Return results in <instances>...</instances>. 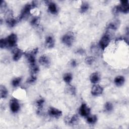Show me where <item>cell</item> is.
<instances>
[{
    "mask_svg": "<svg viewBox=\"0 0 129 129\" xmlns=\"http://www.w3.org/2000/svg\"><path fill=\"white\" fill-rule=\"evenodd\" d=\"M8 47H15L17 42V36L14 33H12L6 38Z\"/></svg>",
    "mask_w": 129,
    "mask_h": 129,
    "instance_id": "5b68a950",
    "label": "cell"
},
{
    "mask_svg": "<svg viewBox=\"0 0 129 129\" xmlns=\"http://www.w3.org/2000/svg\"><path fill=\"white\" fill-rule=\"evenodd\" d=\"M79 121V117L77 115L74 114L72 117L71 118L69 119L68 121V123L71 124V125H75L78 123Z\"/></svg>",
    "mask_w": 129,
    "mask_h": 129,
    "instance_id": "7402d4cb",
    "label": "cell"
},
{
    "mask_svg": "<svg viewBox=\"0 0 129 129\" xmlns=\"http://www.w3.org/2000/svg\"><path fill=\"white\" fill-rule=\"evenodd\" d=\"M100 75L98 72H94L90 76V80L93 84H97L100 81Z\"/></svg>",
    "mask_w": 129,
    "mask_h": 129,
    "instance_id": "9a60e30c",
    "label": "cell"
},
{
    "mask_svg": "<svg viewBox=\"0 0 129 129\" xmlns=\"http://www.w3.org/2000/svg\"><path fill=\"white\" fill-rule=\"evenodd\" d=\"M13 60L14 61H17L22 57V56L24 53L21 49L18 48H15L13 51Z\"/></svg>",
    "mask_w": 129,
    "mask_h": 129,
    "instance_id": "4fadbf2b",
    "label": "cell"
},
{
    "mask_svg": "<svg viewBox=\"0 0 129 129\" xmlns=\"http://www.w3.org/2000/svg\"><path fill=\"white\" fill-rule=\"evenodd\" d=\"M103 91V88L98 84H95L92 87L91 94L94 96H97L101 95Z\"/></svg>",
    "mask_w": 129,
    "mask_h": 129,
    "instance_id": "8fae6325",
    "label": "cell"
},
{
    "mask_svg": "<svg viewBox=\"0 0 129 129\" xmlns=\"http://www.w3.org/2000/svg\"><path fill=\"white\" fill-rule=\"evenodd\" d=\"M71 65L72 67H75L77 66V62L76 61V60L75 59H73L71 61Z\"/></svg>",
    "mask_w": 129,
    "mask_h": 129,
    "instance_id": "d6a6232c",
    "label": "cell"
},
{
    "mask_svg": "<svg viewBox=\"0 0 129 129\" xmlns=\"http://www.w3.org/2000/svg\"><path fill=\"white\" fill-rule=\"evenodd\" d=\"M38 51V48H35L32 50H29L25 53V57L30 65H32L36 63L35 56L37 55Z\"/></svg>",
    "mask_w": 129,
    "mask_h": 129,
    "instance_id": "3957f363",
    "label": "cell"
},
{
    "mask_svg": "<svg viewBox=\"0 0 129 129\" xmlns=\"http://www.w3.org/2000/svg\"><path fill=\"white\" fill-rule=\"evenodd\" d=\"M110 42V36L109 34L106 33L100 39L99 41V46L100 47L104 50L109 44Z\"/></svg>",
    "mask_w": 129,
    "mask_h": 129,
    "instance_id": "277c9868",
    "label": "cell"
},
{
    "mask_svg": "<svg viewBox=\"0 0 129 129\" xmlns=\"http://www.w3.org/2000/svg\"><path fill=\"white\" fill-rule=\"evenodd\" d=\"M63 81L66 83L69 84L71 82V81L73 79V77H72V74L70 73L65 74L63 77Z\"/></svg>",
    "mask_w": 129,
    "mask_h": 129,
    "instance_id": "d4e9b609",
    "label": "cell"
},
{
    "mask_svg": "<svg viewBox=\"0 0 129 129\" xmlns=\"http://www.w3.org/2000/svg\"><path fill=\"white\" fill-rule=\"evenodd\" d=\"M114 84L117 87L122 86L125 82V79L122 76H118L116 77L114 80Z\"/></svg>",
    "mask_w": 129,
    "mask_h": 129,
    "instance_id": "e0dca14e",
    "label": "cell"
},
{
    "mask_svg": "<svg viewBox=\"0 0 129 129\" xmlns=\"http://www.w3.org/2000/svg\"><path fill=\"white\" fill-rule=\"evenodd\" d=\"M55 44V40L53 36H47L45 39V45L48 48H53Z\"/></svg>",
    "mask_w": 129,
    "mask_h": 129,
    "instance_id": "5bb4252c",
    "label": "cell"
},
{
    "mask_svg": "<svg viewBox=\"0 0 129 129\" xmlns=\"http://www.w3.org/2000/svg\"><path fill=\"white\" fill-rule=\"evenodd\" d=\"M0 94L1 98H6L8 94V91L7 88L3 85H1L0 86Z\"/></svg>",
    "mask_w": 129,
    "mask_h": 129,
    "instance_id": "ffe728a7",
    "label": "cell"
},
{
    "mask_svg": "<svg viewBox=\"0 0 129 129\" xmlns=\"http://www.w3.org/2000/svg\"><path fill=\"white\" fill-rule=\"evenodd\" d=\"M46 3H47L46 4L48 6L49 12L52 14H56L58 12V8L56 5L52 2L46 1Z\"/></svg>",
    "mask_w": 129,
    "mask_h": 129,
    "instance_id": "7c38bea8",
    "label": "cell"
},
{
    "mask_svg": "<svg viewBox=\"0 0 129 129\" xmlns=\"http://www.w3.org/2000/svg\"><path fill=\"white\" fill-rule=\"evenodd\" d=\"M18 22V20L15 19L13 17L8 18L6 20V24L9 27H13L16 25Z\"/></svg>",
    "mask_w": 129,
    "mask_h": 129,
    "instance_id": "ac0fdd59",
    "label": "cell"
},
{
    "mask_svg": "<svg viewBox=\"0 0 129 129\" xmlns=\"http://www.w3.org/2000/svg\"><path fill=\"white\" fill-rule=\"evenodd\" d=\"M90 108L85 103H82L79 109L80 114L83 117H87L90 114Z\"/></svg>",
    "mask_w": 129,
    "mask_h": 129,
    "instance_id": "9c48e42d",
    "label": "cell"
},
{
    "mask_svg": "<svg viewBox=\"0 0 129 129\" xmlns=\"http://www.w3.org/2000/svg\"><path fill=\"white\" fill-rule=\"evenodd\" d=\"M86 117L87 122L89 124H93L95 123L97 121V117L96 115H89Z\"/></svg>",
    "mask_w": 129,
    "mask_h": 129,
    "instance_id": "d6986e66",
    "label": "cell"
},
{
    "mask_svg": "<svg viewBox=\"0 0 129 129\" xmlns=\"http://www.w3.org/2000/svg\"><path fill=\"white\" fill-rule=\"evenodd\" d=\"M95 58L93 56H87L86 58H85V62L87 64L91 65L95 61Z\"/></svg>",
    "mask_w": 129,
    "mask_h": 129,
    "instance_id": "f1b7e54d",
    "label": "cell"
},
{
    "mask_svg": "<svg viewBox=\"0 0 129 129\" xmlns=\"http://www.w3.org/2000/svg\"><path fill=\"white\" fill-rule=\"evenodd\" d=\"M21 81V77H17L14 78L12 82V86L14 87H17L19 86Z\"/></svg>",
    "mask_w": 129,
    "mask_h": 129,
    "instance_id": "484cf974",
    "label": "cell"
},
{
    "mask_svg": "<svg viewBox=\"0 0 129 129\" xmlns=\"http://www.w3.org/2000/svg\"><path fill=\"white\" fill-rule=\"evenodd\" d=\"M38 61L40 64L46 68L49 67L51 63V60L49 57L46 54L42 55L39 58Z\"/></svg>",
    "mask_w": 129,
    "mask_h": 129,
    "instance_id": "ba28073f",
    "label": "cell"
},
{
    "mask_svg": "<svg viewBox=\"0 0 129 129\" xmlns=\"http://www.w3.org/2000/svg\"><path fill=\"white\" fill-rule=\"evenodd\" d=\"M36 80H37L36 76H35V75H31V76L27 80V83L29 84H32L35 82Z\"/></svg>",
    "mask_w": 129,
    "mask_h": 129,
    "instance_id": "4dcf8cb0",
    "label": "cell"
},
{
    "mask_svg": "<svg viewBox=\"0 0 129 129\" xmlns=\"http://www.w3.org/2000/svg\"><path fill=\"white\" fill-rule=\"evenodd\" d=\"M44 102H45L44 100L42 98H40L36 101V105L37 107L38 112H41V111L42 110Z\"/></svg>",
    "mask_w": 129,
    "mask_h": 129,
    "instance_id": "44dd1931",
    "label": "cell"
},
{
    "mask_svg": "<svg viewBox=\"0 0 129 129\" xmlns=\"http://www.w3.org/2000/svg\"><path fill=\"white\" fill-rule=\"evenodd\" d=\"M30 68L31 75H35L37 74L39 71V67L36 63L34 64L30 65Z\"/></svg>",
    "mask_w": 129,
    "mask_h": 129,
    "instance_id": "603a6c76",
    "label": "cell"
},
{
    "mask_svg": "<svg viewBox=\"0 0 129 129\" xmlns=\"http://www.w3.org/2000/svg\"><path fill=\"white\" fill-rule=\"evenodd\" d=\"M0 47L1 48H4L8 47L6 38H2L0 40Z\"/></svg>",
    "mask_w": 129,
    "mask_h": 129,
    "instance_id": "f546056e",
    "label": "cell"
},
{
    "mask_svg": "<svg viewBox=\"0 0 129 129\" xmlns=\"http://www.w3.org/2000/svg\"><path fill=\"white\" fill-rule=\"evenodd\" d=\"M119 13L127 14L129 12V5L128 1H122L120 4L117 6Z\"/></svg>",
    "mask_w": 129,
    "mask_h": 129,
    "instance_id": "8992f818",
    "label": "cell"
},
{
    "mask_svg": "<svg viewBox=\"0 0 129 129\" xmlns=\"http://www.w3.org/2000/svg\"><path fill=\"white\" fill-rule=\"evenodd\" d=\"M104 109L107 112H110L113 109V105L109 102H107L104 104Z\"/></svg>",
    "mask_w": 129,
    "mask_h": 129,
    "instance_id": "83f0119b",
    "label": "cell"
},
{
    "mask_svg": "<svg viewBox=\"0 0 129 129\" xmlns=\"http://www.w3.org/2000/svg\"><path fill=\"white\" fill-rule=\"evenodd\" d=\"M40 19L38 17H35L32 19L30 21V24L33 26H37L39 23Z\"/></svg>",
    "mask_w": 129,
    "mask_h": 129,
    "instance_id": "4316f807",
    "label": "cell"
},
{
    "mask_svg": "<svg viewBox=\"0 0 129 129\" xmlns=\"http://www.w3.org/2000/svg\"><path fill=\"white\" fill-rule=\"evenodd\" d=\"M48 113L50 116L56 118H58L62 115L61 111L53 107H51L49 108Z\"/></svg>",
    "mask_w": 129,
    "mask_h": 129,
    "instance_id": "52a82bcc",
    "label": "cell"
},
{
    "mask_svg": "<svg viewBox=\"0 0 129 129\" xmlns=\"http://www.w3.org/2000/svg\"><path fill=\"white\" fill-rule=\"evenodd\" d=\"M89 8V5L87 2H83L80 7V13H84L86 12Z\"/></svg>",
    "mask_w": 129,
    "mask_h": 129,
    "instance_id": "cb8c5ba5",
    "label": "cell"
},
{
    "mask_svg": "<svg viewBox=\"0 0 129 129\" xmlns=\"http://www.w3.org/2000/svg\"><path fill=\"white\" fill-rule=\"evenodd\" d=\"M120 25V21L118 20H115L108 24L107 28L108 29H111L115 30L118 29Z\"/></svg>",
    "mask_w": 129,
    "mask_h": 129,
    "instance_id": "2e32d148",
    "label": "cell"
},
{
    "mask_svg": "<svg viewBox=\"0 0 129 129\" xmlns=\"http://www.w3.org/2000/svg\"><path fill=\"white\" fill-rule=\"evenodd\" d=\"M37 4L35 1H33L30 3H28L25 6L21 11V13L18 18V21H20L23 19L27 18L30 14L31 11L37 7Z\"/></svg>",
    "mask_w": 129,
    "mask_h": 129,
    "instance_id": "6da1fadb",
    "label": "cell"
},
{
    "mask_svg": "<svg viewBox=\"0 0 129 129\" xmlns=\"http://www.w3.org/2000/svg\"><path fill=\"white\" fill-rule=\"evenodd\" d=\"M7 7V4L5 1H2L1 3V6H0V10L1 12L4 11Z\"/></svg>",
    "mask_w": 129,
    "mask_h": 129,
    "instance_id": "1f68e13d",
    "label": "cell"
},
{
    "mask_svg": "<svg viewBox=\"0 0 129 129\" xmlns=\"http://www.w3.org/2000/svg\"><path fill=\"white\" fill-rule=\"evenodd\" d=\"M10 106L11 111L14 113L17 112L19 110L20 107L18 101L15 98H13L10 100Z\"/></svg>",
    "mask_w": 129,
    "mask_h": 129,
    "instance_id": "30bf717a",
    "label": "cell"
},
{
    "mask_svg": "<svg viewBox=\"0 0 129 129\" xmlns=\"http://www.w3.org/2000/svg\"><path fill=\"white\" fill-rule=\"evenodd\" d=\"M75 40V36L73 32H68L62 37V43L67 46L70 47L74 43Z\"/></svg>",
    "mask_w": 129,
    "mask_h": 129,
    "instance_id": "7a4b0ae2",
    "label": "cell"
}]
</instances>
